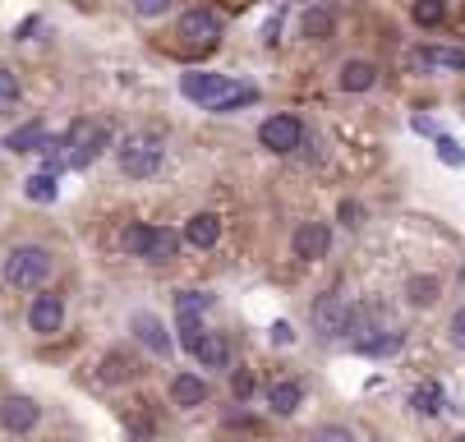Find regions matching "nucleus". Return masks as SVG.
Returning a JSON list of instances; mask_svg holds the SVG:
<instances>
[{"mask_svg": "<svg viewBox=\"0 0 465 442\" xmlns=\"http://www.w3.org/2000/svg\"><path fill=\"white\" fill-rule=\"evenodd\" d=\"M456 442H465V437H456Z\"/></svg>", "mask_w": 465, "mask_h": 442, "instance_id": "obj_36", "label": "nucleus"}, {"mask_svg": "<svg viewBox=\"0 0 465 442\" xmlns=\"http://www.w3.org/2000/svg\"><path fill=\"white\" fill-rule=\"evenodd\" d=\"M309 323H313V332H318V341H341L346 337V328H351V304L341 300V295H318L313 304H309Z\"/></svg>", "mask_w": 465, "mask_h": 442, "instance_id": "obj_4", "label": "nucleus"}, {"mask_svg": "<svg viewBox=\"0 0 465 442\" xmlns=\"http://www.w3.org/2000/svg\"><path fill=\"white\" fill-rule=\"evenodd\" d=\"M28 323H33V332H42V337L60 332V323H64V300H60L55 290L37 295V300H33V309H28Z\"/></svg>", "mask_w": 465, "mask_h": 442, "instance_id": "obj_10", "label": "nucleus"}, {"mask_svg": "<svg viewBox=\"0 0 465 442\" xmlns=\"http://www.w3.org/2000/svg\"><path fill=\"white\" fill-rule=\"evenodd\" d=\"M438 290H442L438 277H411V281H406V300L420 304V309H429V304L438 300Z\"/></svg>", "mask_w": 465, "mask_h": 442, "instance_id": "obj_22", "label": "nucleus"}, {"mask_svg": "<svg viewBox=\"0 0 465 442\" xmlns=\"http://www.w3.org/2000/svg\"><path fill=\"white\" fill-rule=\"evenodd\" d=\"M180 93H184L189 102H198L203 111H213V106L231 93V79H226V74H213V70H193V74L180 79Z\"/></svg>", "mask_w": 465, "mask_h": 442, "instance_id": "obj_6", "label": "nucleus"}, {"mask_svg": "<svg viewBox=\"0 0 465 442\" xmlns=\"http://www.w3.org/2000/svg\"><path fill=\"white\" fill-rule=\"evenodd\" d=\"M171 401H175L180 410L203 406V401H208V383H203L198 373H175V378H171Z\"/></svg>", "mask_w": 465, "mask_h": 442, "instance_id": "obj_14", "label": "nucleus"}, {"mask_svg": "<svg viewBox=\"0 0 465 442\" xmlns=\"http://www.w3.org/2000/svg\"><path fill=\"white\" fill-rule=\"evenodd\" d=\"M258 143L268 148V152H300L304 148V124L295 115H268L258 124Z\"/></svg>", "mask_w": 465, "mask_h": 442, "instance_id": "obj_5", "label": "nucleus"}, {"mask_svg": "<svg viewBox=\"0 0 465 442\" xmlns=\"http://www.w3.org/2000/svg\"><path fill=\"white\" fill-rule=\"evenodd\" d=\"M249 392H253V378L240 368V373H231V397L235 401H249Z\"/></svg>", "mask_w": 465, "mask_h": 442, "instance_id": "obj_32", "label": "nucleus"}, {"mask_svg": "<svg viewBox=\"0 0 465 442\" xmlns=\"http://www.w3.org/2000/svg\"><path fill=\"white\" fill-rule=\"evenodd\" d=\"M309 442H355V433L341 428V424H322V428L309 433Z\"/></svg>", "mask_w": 465, "mask_h": 442, "instance_id": "obj_29", "label": "nucleus"}, {"mask_svg": "<svg viewBox=\"0 0 465 442\" xmlns=\"http://www.w3.org/2000/svg\"><path fill=\"white\" fill-rule=\"evenodd\" d=\"M451 341L465 350V309H456V313H451Z\"/></svg>", "mask_w": 465, "mask_h": 442, "instance_id": "obj_33", "label": "nucleus"}, {"mask_svg": "<svg viewBox=\"0 0 465 442\" xmlns=\"http://www.w3.org/2000/svg\"><path fill=\"white\" fill-rule=\"evenodd\" d=\"M129 10H134L139 19H162L171 10V0H129Z\"/></svg>", "mask_w": 465, "mask_h": 442, "instance_id": "obj_30", "label": "nucleus"}, {"mask_svg": "<svg viewBox=\"0 0 465 442\" xmlns=\"http://www.w3.org/2000/svg\"><path fill=\"white\" fill-rule=\"evenodd\" d=\"M249 102H258V88H249V83H244V88H240V83H231V93H226L213 111H240V106H249Z\"/></svg>", "mask_w": 465, "mask_h": 442, "instance_id": "obj_26", "label": "nucleus"}, {"mask_svg": "<svg viewBox=\"0 0 465 442\" xmlns=\"http://www.w3.org/2000/svg\"><path fill=\"white\" fill-rule=\"evenodd\" d=\"M19 102V79L5 70V65H0V111H10Z\"/></svg>", "mask_w": 465, "mask_h": 442, "instance_id": "obj_28", "label": "nucleus"}, {"mask_svg": "<svg viewBox=\"0 0 465 442\" xmlns=\"http://www.w3.org/2000/svg\"><path fill=\"white\" fill-rule=\"evenodd\" d=\"M148 235H153V226H148V221H129V226L120 231V244H124V254L143 259V249H148Z\"/></svg>", "mask_w": 465, "mask_h": 442, "instance_id": "obj_21", "label": "nucleus"}, {"mask_svg": "<svg viewBox=\"0 0 465 442\" xmlns=\"http://www.w3.org/2000/svg\"><path fill=\"white\" fill-rule=\"evenodd\" d=\"M51 277V254L42 244H19V249H10V259H5V281L15 286V290H33V286H42Z\"/></svg>", "mask_w": 465, "mask_h": 442, "instance_id": "obj_3", "label": "nucleus"}, {"mask_svg": "<svg viewBox=\"0 0 465 442\" xmlns=\"http://www.w3.org/2000/svg\"><path fill=\"white\" fill-rule=\"evenodd\" d=\"M180 240H189L193 249H213L217 240H222V217H213V212H193L189 221H184V235Z\"/></svg>", "mask_w": 465, "mask_h": 442, "instance_id": "obj_15", "label": "nucleus"}, {"mask_svg": "<svg viewBox=\"0 0 465 442\" xmlns=\"http://www.w3.org/2000/svg\"><path fill=\"white\" fill-rule=\"evenodd\" d=\"M438 157H442L447 166H465V148H460L456 139H438Z\"/></svg>", "mask_w": 465, "mask_h": 442, "instance_id": "obj_31", "label": "nucleus"}, {"mask_svg": "<svg viewBox=\"0 0 465 442\" xmlns=\"http://www.w3.org/2000/svg\"><path fill=\"white\" fill-rule=\"evenodd\" d=\"M406 65H411V70H424V74H433V70L460 74V70H465V46H415V51L406 55Z\"/></svg>", "mask_w": 465, "mask_h": 442, "instance_id": "obj_7", "label": "nucleus"}, {"mask_svg": "<svg viewBox=\"0 0 465 442\" xmlns=\"http://www.w3.org/2000/svg\"><path fill=\"white\" fill-rule=\"evenodd\" d=\"M415 410H420V415H438V410H442V392H438L433 383L420 388V392H415Z\"/></svg>", "mask_w": 465, "mask_h": 442, "instance_id": "obj_27", "label": "nucleus"}, {"mask_svg": "<svg viewBox=\"0 0 465 442\" xmlns=\"http://www.w3.org/2000/svg\"><path fill=\"white\" fill-rule=\"evenodd\" d=\"M268 401H272V410H277V415H295V410H300V401H304V388H300V383H291V378H282V383H272V388H268Z\"/></svg>", "mask_w": 465, "mask_h": 442, "instance_id": "obj_19", "label": "nucleus"}, {"mask_svg": "<svg viewBox=\"0 0 465 442\" xmlns=\"http://www.w3.org/2000/svg\"><path fill=\"white\" fill-rule=\"evenodd\" d=\"M360 217H364V212H360V203H351V199H346V203H341V221H346V226H360Z\"/></svg>", "mask_w": 465, "mask_h": 442, "instance_id": "obj_35", "label": "nucleus"}, {"mask_svg": "<svg viewBox=\"0 0 465 442\" xmlns=\"http://www.w3.org/2000/svg\"><path fill=\"white\" fill-rule=\"evenodd\" d=\"M175 249H180V235H175V231H166V226H153L143 259H148V263H171V259H175Z\"/></svg>", "mask_w": 465, "mask_h": 442, "instance_id": "obj_18", "label": "nucleus"}, {"mask_svg": "<svg viewBox=\"0 0 465 442\" xmlns=\"http://www.w3.org/2000/svg\"><path fill=\"white\" fill-rule=\"evenodd\" d=\"M129 328H134V337H139L153 355H166V359H171L175 341H171V332H166V323L157 319V313H134V323H129Z\"/></svg>", "mask_w": 465, "mask_h": 442, "instance_id": "obj_12", "label": "nucleus"}, {"mask_svg": "<svg viewBox=\"0 0 465 442\" xmlns=\"http://www.w3.org/2000/svg\"><path fill=\"white\" fill-rule=\"evenodd\" d=\"M162 152H166L162 134H148V130H139V134H124V139L115 143L120 171H124L129 180H148V175H157V166H162Z\"/></svg>", "mask_w": 465, "mask_h": 442, "instance_id": "obj_1", "label": "nucleus"}, {"mask_svg": "<svg viewBox=\"0 0 465 442\" xmlns=\"http://www.w3.org/2000/svg\"><path fill=\"white\" fill-rule=\"evenodd\" d=\"M106 143H111L106 124H93V120H74V124H70V134H64V166H74V171L93 166V162H97V157L106 152Z\"/></svg>", "mask_w": 465, "mask_h": 442, "instance_id": "obj_2", "label": "nucleus"}, {"mask_svg": "<svg viewBox=\"0 0 465 442\" xmlns=\"http://www.w3.org/2000/svg\"><path fill=\"white\" fill-rule=\"evenodd\" d=\"M411 19H415L420 28H438V24L447 19V5H442V0H415V5H411Z\"/></svg>", "mask_w": 465, "mask_h": 442, "instance_id": "obj_23", "label": "nucleus"}, {"mask_svg": "<svg viewBox=\"0 0 465 442\" xmlns=\"http://www.w3.org/2000/svg\"><path fill=\"white\" fill-rule=\"evenodd\" d=\"M24 194H28L33 203H55L60 180H55L51 171H37V175H28V180H24Z\"/></svg>", "mask_w": 465, "mask_h": 442, "instance_id": "obj_20", "label": "nucleus"}, {"mask_svg": "<svg viewBox=\"0 0 465 442\" xmlns=\"http://www.w3.org/2000/svg\"><path fill=\"white\" fill-rule=\"evenodd\" d=\"M0 424L10 433H28L37 424V401L33 397H5L0 401Z\"/></svg>", "mask_w": 465, "mask_h": 442, "instance_id": "obj_13", "label": "nucleus"}, {"mask_svg": "<svg viewBox=\"0 0 465 442\" xmlns=\"http://www.w3.org/2000/svg\"><path fill=\"white\" fill-rule=\"evenodd\" d=\"M184 350L203 364V368H231V346H226V337H217V332H198Z\"/></svg>", "mask_w": 465, "mask_h": 442, "instance_id": "obj_11", "label": "nucleus"}, {"mask_svg": "<svg viewBox=\"0 0 465 442\" xmlns=\"http://www.w3.org/2000/svg\"><path fill=\"white\" fill-rule=\"evenodd\" d=\"M102 378H106V383H129V378H134V364H129V359L115 350V355L102 359Z\"/></svg>", "mask_w": 465, "mask_h": 442, "instance_id": "obj_24", "label": "nucleus"}, {"mask_svg": "<svg viewBox=\"0 0 465 442\" xmlns=\"http://www.w3.org/2000/svg\"><path fill=\"white\" fill-rule=\"evenodd\" d=\"M346 93H369L373 83H378V70L369 65V60H346L341 65V79H337Z\"/></svg>", "mask_w": 465, "mask_h": 442, "instance_id": "obj_17", "label": "nucleus"}, {"mask_svg": "<svg viewBox=\"0 0 465 442\" xmlns=\"http://www.w3.org/2000/svg\"><path fill=\"white\" fill-rule=\"evenodd\" d=\"M291 249H295V259H304V263L327 259V249H331V231H327V221H300Z\"/></svg>", "mask_w": 465, "mask_h": 442, "instance_id": "obj_9", "label": "nucleus"}, {"mask_svg": "<svg viewBox=\"0 0 465 442\" xmlns=\"http://www.w3.org/2000/svg\"><path fill=\"white\" fill-rule=\"evenodd\" d=\"M180 37L189 42V46H217L222 42V19L213 15V10H189V15H180Z\"/></svg>", "mask_w": 465, "mask_h": 442, "instance_id": "obj_8", "label": "nucleus"}, {"mask_svg": "<svg viewBox=\"0 0 465 442\" xmlns=\"http://www.w3.org/2000/svg\"><path fill=\"white\" fill-rule=\"evenodd\" d=\"M295 341V328L291 323H272V346H291Z\"/></svg>", "mask_w": 465, "mask_h": 442, "instance_id": "obj_34", "label": "nucleus"}, {"mask_svg": "<svg viewBox=\"0 0 465 442\" xmlns=\"http://www.w3.org/2000/svg\"><path fill=\"white\" fill-rule=\"evenodd\" d=\"M42 143H46V124L42 120H28V124H19V130L5 134V148L10 152H37Z\"/></svg>", "mask_w": 465, "mask_h": 442, "instance_id": "obj_16", "label": "nucleus"}, {"mask_svg": "<svg viewBox=\"0 0 465 442\" xmlns=\"http://www.w3.org/2000/svg\"><path fill=\"white\" fill-rule=\"evenodd\" d=\"M304 37L309 42H327L331 37V15L327 10H309L304 15Z\"/></svg>", "mask_w": 465, "mask_h": 442, "instance_id": "obj_25", "label": "nucleus"}]
</instances>
